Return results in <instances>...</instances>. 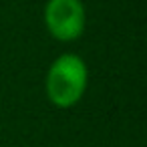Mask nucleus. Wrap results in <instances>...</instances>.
<instances>
[{
  "mask_svg": "<svg viewBox=\"0 0 147 147\" xmlns=\"http://www.w3.org/2000/svg\"><path fill=\"white\" fill-rule=\"evenodd\" d=\"M85 6L81 0H49L45 6L47 30L57 40H77L85 30Z\"/></svg>",
  "mask_w": 147,
  "mask_h": 147,
  "instance_id": "f03ea898",
  "label": "nucleus"
},
{
  "mask_svg": "<svg viewBox=\"0 0 147 147\" xmlns=\"http://www.w3.org/2000/svg\"><path fill=\"white\" fill-rule=\"evenodd\" d=\"M87 65L77 55H61L47 73V97L53 105L69 109L77 105L87 91Z\"/></svg>",
  "mask_w": 147,
  "mask_h": 147,
  "instance_id": "f257e3e1",
  "label": "nucleus"
}]
</instances>
